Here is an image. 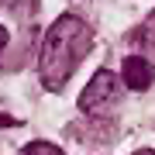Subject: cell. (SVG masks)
Here are the masks:
<instances>
[{"mask_svg":"<svg viewBox=\"0 0 155 155\" xmlns=\"http://www.w3.org/2000/svg\"><path fill=\"white\" fill-rule=\"evenodd\" d=\"M93 45V28L76 14H62L55 24L48 28L38 52V72L41 83L48 90H59L69 79V72L83 62V55Z\"/></svg>","mask_w":155,"mask_h":155,"instance_id":"6da1fadb","label":"cell"},{"mask_svg":"<svg viewBox=\"0 0 155 155\" xmlns=\"http://www.w3.org/2000/svg\"><path fill=\"white\" fill-rule=\"evenodd\" d=\"M117 100H121V79H117L114 72L100 69L86 83V90L79 93V107H83L86 114H107Z\"/></svg>","mask_w":155,"mask_h":155,"instance_id":"7a4b0ae2","label":"cell"},{"mask_svg":"<svg viewBox=\"0 0 155 155\" xmlns=\"http://www.w3.org/2000/svg\"><path fill=\"white\" fill-rule=\"evenodd\" d=\"M124 83L131 90H145L152 83V62H145L141 55H127L124 59Z\"/></svg>","mask_w":155,"mask_h":155,"instance_id":"3957f363","label":"cell"},{"mask_svg":"<svg viewBox=\"0 0 155 155\" xmlns=\"http://www.w3.org/2000/svg\"><path fill=\"white\" fill-rule=\"evenodd\" d=\"M131 41H134V45H141V48H148V52H155V11H152L148 21H145L141 28L131 35Z\"/></svg>","mask_w":155,"mask_h":155,"instance_id":"277c9868","label":"cell"},{"mask_svg":"<svg viewBox=\"0 0 155 155\" xmlns=\"http://www.w3.org/2000/svg\"><path fill=\"white\" fill-rule=\"evenodd\" d=\"M21 155H62V152L55 148V145H48V141H31Z\"/></svg>","mask_w":155,"mask_h":155,"instance_id":"5b68a950","label":"cell"},{"mask_svg":"<svg viewBox=\"0 0 155 155\" xmlns=\"http://www.w3.org/2000/svg\"><path fill=\"white\" fill-rule=\"evenodd\" d=\"M4 45H7V31L0 28V48H4Z\"/></svg>","mask_w":155,"mask_h":155,"instance_id":"8992f818","label":"cell"},{"mask_svg":"<svg viewBox=\"0 0 155 155\" xmlns=\"http://www.w3.org/2000/svg\"><path fill=\"white\" fill-rule=\"evenodd\" d=\"M134 155H155V152H134Z\"/></svg>","mask_w":155,"mask_h":155,"instance_id":"52a82bcc","label":"cell"},{"mask_svg":"<svg viewBox=\"0 0 155 155\" xmlns=\"http://www.w3.org/2000/svg\"><path fill=\"white\" fill-rule=\"evenodd\" d=\"M0 4H14V0H0Z\"/></svg>","mask_w":155,"mask_h":155,"instance_id":"ba28073f","label":"cell"}]
</instances>
